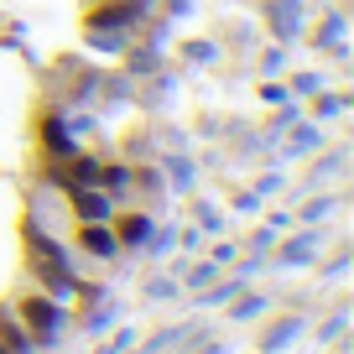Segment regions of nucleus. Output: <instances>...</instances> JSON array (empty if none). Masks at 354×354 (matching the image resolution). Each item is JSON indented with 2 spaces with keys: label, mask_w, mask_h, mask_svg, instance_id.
I'll return each instance as SVG.
<instances>
[{
  "label": "nucleus",
  "mask_w": 354,
  "mask_h": 354,
  "mask_svg": "<svg viewBox=\"0 0 354 354\" xmlns=\"http://www.w3.org/2000/svg\"><path fill=\"white\" fill-rule=\"evenodd\" d=\"M271 250H277V266H281V271H302L308 261H318L323 234H318V224H308V230H297L287 245H271Z\"/></svg>",
  "instance_id": "20e7f679"
},
{
  "label": "nucleus",
  "mask_w": 354,
  "mask_h": 354,
  "mask_svg": "<svg viewBox=\"0 0 354 354\" xmlns=\"http://www.w3.org/2000/svg\"><path fill=\"white\" fill-rule=\"evenodd\" d=\"M115 318H120V308H115V302H104L100 313H88V333H104V328H110Z\"/></svg>",
  "instance_id": "b1692460"
},
{
  "label": "nucleus",
  "mask_w": 354,
  "mask_h": 354,
  "mask_svg": "<svg viewBox=\"0 0 354 354\" xmlns=\"http://www.w3.org/2000/svg\"><path fill=\"white\" fill-rule=\"evenodd\" d=\"M110 230H115V240H120V250H141V245L151 240L156 219L151 214H110Z\"/></svg>",
  "instance_id": "0eeeda50"
},
{
  "label": "nucleus",
  "mask_w": 354,
  "mask_h": 354,
  "mask_svg": "<svg viewBox=\"0 0 354 354\" xmlns=\"http://www.w3.org/2000/svg\"><path fill=\"white\" fill-rule=\"evenodd\" d=\"M266 308H271V297H261V292H240V297L230 302V318L234 323H255Z\"/></svg>",
  "instance_id": "4468645a"
},
{
  "label": "nucleus",
  "mask_w": 354,
  "mask_h": 354,
  "mask_svg": "<svg viewBox=\"0 0 354 354\" xmlns=\"http://www.w3.org/2000/svg\"><path fill=\"white\" fill-rule=\"evenodd\" d=\"M292 125H297V104L287 100V104H277V120H271V136H266V141H281Z\"/></svg>",
  "instance_id": "aec40b11"
},
{
  "label": "nucleus",
  "mask_w": 354,
  "mask_h": 354,
  "mask_svg": "<svg viewBox=\"0 0 354 354\" xmlns=\"http://www.w3.org/2000/svg\"><path fill=\"white\" fill-rule=\"evenodd\" d=\"M183 339H193L188 323H167V328H156L151 339H146V349H141V354H167L172 344H183Z\"/></svg>",
  "instance_id": "2eb2a0df"
},
{
  "label": "nucleus",
  "mask_w": 354,
  "mask_h": 354,
  "mask_svg": "<svg viewBox=\"0 0 354 354\" xmlns=\"http://www.w3.org/2000/svg\"><path fill=\"white\" fill-rule=\"evenodd\" d=\"M37 141H42V151L53 156V162H68V156L78 151V141H73V131H68L63 115H42V125H37Z\"/></svg>",
  "instance_id": "39448f33"
},
{
  "label": "nucleus",
  "mask_w": 354,
  "mask_h": 354,
  "mask_svg": "<svg viewBox=\"0 0 354 354\" xmlns=\"http://www.w3.org/2000/svg\"><path fill=\"white\" fill-rule=\"evenodd\" d=\"M287 88H292V100H297V94H318V88H323V73H318V68H313V73H297Z\"/></svg>",
  "instance_id": "4be33fe9"
},
{
  "label": "nucleus",
  "mask_w": 354,
  "mask_h": 354,
  "mask_svg": "<svg viewBox=\"0 0 354 354\" xmlns=\"http://www.w3.org/2000/svg\"><path fill=\"white\" fill-rule=\"evenodd\" d=\"M313 42H318V47H339L344 42V11H328V21L313 32ZM339 53H344V47H339Z\"/></svg>",
  "instance_id": "f3484780"
},
{
  "label": "nucleus",
  "mask_w": 354,
  "mask_h": 354,
  "mask_svg": "<svg viewBox=\"0 0 354 354\" xmlns=\"http://www.w3.org/2000/svg\"><path fill=\"white\" fill-rule=\"evenodd\" d=\"M167 177H172V188H177V193H193V183H198V167H193L188 156H172V162H167Z\"/></svg>",
  "instance_id": "dca6fc26"
},
{
  "label": "nucleus",
  "mask_w": 354,
  "mask_h": 354,
  "mask_svg": "<svg viewBox=\"0 0 354 354\" xmlns=\"http://www.w3.org/2000/svg\"><path fill=\"white\" fill-rule=\"evenodd\" d=\"M11 313H16V323L32 333V344H53L57 333H63V302H53L47 292H26Z\"/></svg>",
  "instance_id": "f03ea898"
},
{
  "label": "nucleus",
  "mask_w": 354,
  "mask_h": 354,
  "mask_svg": "<svg viewBox=\"0 0 354 354\" xmlns=\"http://www.w3.org/2000/svg\"><path fill=\"white\" fill-rule=\"evenodd\" d=\"M349 110V94H328V88H318V100H313V115L318 120H333V115Z\"/></svg>",
  "instance_id": "a211bd4d"
},
{
  "label": "nucleus",
  "mask_w": 354,
  "mask_h": 354,
  "mask_svg": "<svg viewBox=\"0 0 354 354\" xmlns=\"http://www.w3.org/2000/svg\"><path fill=\"white\" fill-rule=\"evenodd\" d=\"M100 188L110 193V198H125V193L136 188V167L131 162H104L100 167Z\"/></svg>",
  "instance_id": "9b49d317"
},
{
  "label": "nucleus",
  "mask_w": 354,
  "mask_h": 354,
  "mask_svg": "<svg viewBox=\"0 0 354 354\" xmlns=\"http://www.w3.org/2000/svg\"><path fill=\"white\" fill-rule=\"evenodd\" d=\"M277 234H281V230H271V224H261V230H255V234H250V245H255V255H266V250H271V245H277Z\"/></svg>",
  "instance_id": "a878e982"
},
{
  "label": "nucleus",
  "mask_w": 354,
  "mask_h": 354,
  "mask_svg": "<svg viewBox=\"0 0 354 354\" xmlns=\"http://www.w3.org/2000/svg\"><path fill=\"white\" fill-rule=\"evenodd\" d=\"M261 68H266V78H271V73H281V68H287V47L277 42L271 53H266V63H261Z\"/></svg>",
  "instance_id": "cd10ccee"
},
{
  "label": "nucleus",
  "mask_w": 354,
  "mask_h": 354,
  "mask_svg": "<svg viewBox=\"0 0 354 354\" xmlns=\"http://www.w3.org/2000/svg\"><path fill=\"white\" fill-rule=\"evenodd\" d=\"M344 271H349V255H333V261L323 266V277H328V281H333V277H344Z\"/></svg>",
  "instance_id": "72a5a7b5"
},
{
  "label": "nucleus",
  "mask_w": 354,
  "mask_h": 354,
  "mask_svg": "<svg viewBox=\"0 0 354 354\" xmlns=\"http://www.w3.org/2000/svg\"><path fill=\"white\" fill-rule=\"evenodd\" d=\"M344 328H349V308H339V313H333V318H328V323L318 328V344H333V339H339Z\"/></svg>",
  "instance_id": "412c9836"
},
{
  "label": "nucleus",
  "mask_w": 354,
  "mask_h": 354,
  "mask_svg": "<svg viewBox=\"0 0 354 354\" xmlns=\"http://www.w3.org/2000/svg\"><path fill=\"white\" fill-rule=\"evenodd\" d=\"M281 188V172H261V183H255V198H261V193H277Z\"/></svg>",
  "instance_id": "2f4dec72"
},
{
  "label": "nucleus",
  "mask_w": 354,
  "mask_h": 354,
  "mask_svg": "<svg viewBox=\"0 0 354 354\" xmlns=\"http://www.w3.org/2000/svg\"><path fill=\"white\" fill-rule=\"evenodd\" d=\"M183 57H188V63H214V42H188V47H183Z\"/></svg>",
  "instance_id": "393cba45"
},
{
  "label": "nucleus",
  "mask_w": 354,
  "mask_h": 354,
  "mask_svg": "<svg viewBox=\"0 0 354 354\" xmlns=\"http://www.w3.org/2000/svg\"><path fill=\"white\" fill-rule=\"evenodd\" d=\"M0 354H32V333L16 323L11 308H0Z\"/></svg>",
  "instance_id": "9d476101"
},
{
  "label": "nucleus",
  "mask_w": 354,
  "mask_h": 354,
  "mask_svg": "<svg viewBox=\"0 0 354 354\" xmlns=\"http://www.w3.org/2000/svg\"><path fill=\"white\" fill-rule=\"evenodd\" d=\"M198 219H203V230H209V234H219V230H224L219 209H209V203H198Z\"/></svg>",
  "instance_id": "c756f323"
},
{
  "label": "nucleus",
  "mask_w": 354,
  "mask_h": 354,
  "mask_svg": "<svg viewBox=\"0 0 354 354\" xmlns=\"http://www.w3.org/2000/svg\"><path fill=\"white\" fill-rule=\"evenodd\" d=\"M323 146V131H318V120H297L287 131V156H308V151H318Z\"/></svg>",
  "instance_id": "ddd939ff"
},
{
  "label": "nucleus",
  "mask_w": 354,
  "mask_h": 354,
  "mask_svg": "<svg viewBox=\"0 0 354 354\" xmlns=\"http://www.w3.org/2000/svg\"><path fill=\"white\" fill-rule=\"evenodd\" d=\"M146 297H177V281L172 277H151L146 281Z\"/></svg>",
  "instance_id": "bb28decb"
},
{
  "label": "nucleus",
  "mask_w": 354,
  "mask_h": 354,
  "mask_svg": "<svg viewBox=\"0 0 354 354\" xmlns=\"http://www.w3.org/2000/svg\"><path fill=\"white\" fill-rule=\"evenodd\" d=\"M234 255H240V245H214V261H219V266H234Z\"/></svg>",
  "instance_id": "473e14b6"
},
{
  "label": "nucleus",
  "mask_w": 354,
  "mask_h": 354,
  "mask_svg": "<svg viewBox=\"0 0 354 354\" xmlns=\"http://www.w3.org/2000/svg\"><path fill=\"white\" fill-rule=\"evenodd\" d=\"M21 250H26V271L32 277H53V271H73L68 266V245L53 240L37 219H21Z\"/></svg>",
  "instance_id": "f257e3e1"
},
{
  "label": "nucleus",
  "mask_w": 354,
  "mask_h": 354,
  "mask_svg": "<svg viewBox=\"0 0 354 354\" xmlns=\"http://www.w3.org/2000/svg\"><path fill=\"white\" fill-rule=\"evenodd\" d=\"M68 209H73V219L78 224H104L115 214V198L104 188H84V183H68Z\"/></svg>",
  "instance_id": "7ed1b4c3"
},
{
  "label": "nucleus",
  "mask_w": 354,
  "mask_h": 354,
  "mask_svg": "<svg viewBox=\"0 0 354 354\" xmlns=\"http://www.w3.org/2000/svg\"><path fill=\"white\" fill-rule=\"evenodd\" d=\"M136 188H146V193H162V172H156V167H146V172H136Z\"/></svg>",
  "instance_id": "c85d7f7f"
},
{
  "label": "nucleus",
  "mask_w": 354,
  "mask_h": 354,
  "mask_svg": "<svg viewBox=\"0 0 354 354\" xmlns=\"http://www.w3.org/2000/svg\"><path fill=\"white\" fill-rule=\"evenodd\" d=\"M131 73H156V53H131Z\"/></svg>",
  "instance_id": "7c9ffc66"
},
{
  "label": "nucleus",
  "mask_w": 354,
  "mask_h": 354,
  "mask_svg": "<svg viewBox=\"0 0 354 354\" xmlns=\"http://www.w3.org/2000/svg\"><path fill=\"white\" fill-rule=\"evenodd\" d=\"M219 271H224V266L214 261V255H209V261H193V266L183 261V266H177V287H183V292H198V287H209Z\"/></svg>",
  "instance_id": "f8f14e48"
},
{
  "label": "nucleus",
  "mask_w": 354,
  "mask_h": 354,
  "mask_svg": "<svg viewBox=\"0 0 354 354\" xmlns=\"http://www.w3.org/2000/svg\"><path fill=\"white\" fill-rule=\"evenodd\" d=\"M266 26H271L277 42L302 37V0H266Z\"/></svg>",
  "instance_id": "423d86ee"
},
{
  "label": "nucleus",
  "mask_w": 354,
  "mask_h": 354,
  "mask_svg": "<svg viewBox=\"0 0 354 354\" xmlns=\"http://www.w3.org/2000/svg\"><path fill=\"white\" fill-rule=\"evenodd\" d=\"M287 100H292V88H287V84H271V78L261 84V104H271V110H277V104H287Z\"/></svg>",
  "instance_id": "5701e85b"
},
{
  "label": "nucleus",
  "mask_w": 354,
  "mask_h": 354,
  "mask_svg": "<svg viewBox=\"0 0 354 354\" xmlns=\"http://www.w3.org/2000/svg\"><path fill=\"white\" fill-rule=\"evenodd\" d=\"M302 328H308V318H297V313H287V318H277L271 328L261 333V354H287L292 344L302 339Z\"/></svg>",
  "instance_id": "1a4fd4ad"
},
{
  "label": "nucleus",
  "mask_w": 354,
  "mask_h": 354,
  "mask_svg": "<svg viewBox=\"0 0 354 354\" xmlns=\"http://www.w3.org/2000/svg\"><path fill=\"white\" fill-rule=\"evenodd\" d=\"M78 250L94 255V261H115V255H120V240H115L110 219L104 224H78Z\"/></svg>",
  "instance_id": "6e6552de"
},
{
  "label": "nucleus",
  "mask_w": 354,
  "mask_h": 354,
  "mask_svg": "<svg viewBox=\"0 0 354 354\" xmlns=\"http://www.w3.org/2000/svg\"><path fill=\"white\" fill-rule=\"evenodd\" d=\"M333 209H339V198H328V193H323V198H308L302 203V224H323Z\"/></svg>",
  "instance_id": "6ab92c4d"
}]
</instances>
